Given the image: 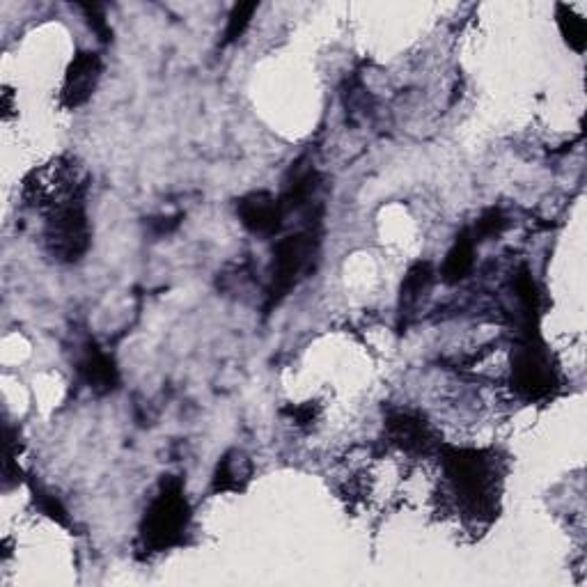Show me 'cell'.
Here are the masks:
<instances>
[{"label": "cell", "mask_w": 587, "mask_h": 587, "mask_svg": "<svg viewBox=\"0 0 587 587\" xmlns=\"http://www.w3.org/2000/svg\"><path fill=\"white\" fill-rule=\"evenodd\" d=\"M191 523V505L186 500L179 477H163L159 493L152 498L140 521L138 549L143 553H161L182 544Z\"/></svg>", "instance_id": "cell-1"}, {"label": "cell", "mask_w": 587, "mask_h": 587, "mask_svg": "<svg viewBox=\"0 0 587 587\" xmlns=\"http://www.w3.org/2000/svg\"><path fill=\"white\" fill-rule=\"evenodd\" d=\"M445 473L455 484L457 496L473 514L493 510L496 503V464L489 455L477 450H448Z\"/></svg>", "instance_id": "cell-2"}, {"label": "cell", "mask_w": 587, "mask_h": 587, "mask_svg": "<svg viewBox=\"0 0 587 587\" xmlns=\"http://www.w3.org/2000/svg\"><path fill=\"white\" fill-rule=\"evenodd\" d=\"M85 193L74 195L49 209L44 225V244L56 262H78L90 248V221L85 214Z\"/></svg>", "instance_id": "cell-3"}, {"label": "cell", "mask_w": 587, "mask_h": 587, "mask_svg": "<svg viewBox=\"0 0 587 587\" xmlns=\"http://www.w3.org/2000/svg\"><path fill=\"white\" fill-rule=\"evenodd\" d=\"M317 253V234L299 232L278 241L273 250L271 285H269V308L278 305L292 292L301 276L308 271L312 257Z\"/></svg>", "instance_id": "cell-4"}, {"label": "cell", "mask_w": 587, "mask_h": 587, "mask_svg": "<svg viewBox=\"0 0 587 587\" xmlns=\"http://www.w3.org/2000/svg\"><path fill=\"white\" fill-rule=\"evenodd\" d=\"M512 379L514 388L526 399H539L551 393L555 386V372L549 356L535 342L516 349L512 360Z\"/></svg>", "instance_id": "cell-5"}, {"label": "cell", "mask_w": 587, "mask_h": 587, "mask_svg": "<svg viewBox=\"0 0 587 587\" xmlns=\"http://www.w3.org/2000/svg\"><path fill=\"white\" fill-rule=\"evenodd\" d=\"M101 58L97 53L81 51L76 53L72 65L67 67L65 83H62L60 101L62 106L69 108V111H76L83 104H88V99L95 95L97 83L101 78Z\"/></svg>", "instance_id": "cell-6"}, {"label": "cell", "mask_w": 587, "mask_h": 587, "mask_svg": "<svg viewBox=\"0 0 587 587\" xmlns=\"http://www.w3.org/2000/svg\"><path fill=\"white\" fill-rule=\"evenodd\" d=\"M237 216L248 232L271 237L283 228L285 207L280 205V198H273L271 193L255 191L237 200Z\"/></svg>", "instance_id": "cell-7"}, {"label": "cell", "mask_w": 587, "mask_h": 587, "mask_svg": "<svg viewBox=\"0 0 587 587\" xmlns=\"http://www.w3.org/2000/svg\"><path fill=\"white\" fill-rule=\"evenodd\" d=\"M76 370L85 386L97 395L113 393L117 383H120V372H117L113 358L104 354L95 342H90L88 347L83 349V356L78 360Z\"/></svg>", "instance_id": "cell-8"}, {"label": "cell", "mask_w": 587, "mask_h": 587, "mask_svg": "<svg viewBox=\"0 0 587 587\" xmlns=\"http://www.w3.org/2000/svg\"><path fill=\"white\" fill-rule=\"evenodd\" d=\"M388 436L397 448L406 452H427L434 441L432 427L418 416L411 413H395L388 418Z\"/></svg>", "instance_id": "cell-9"}, {"label": "cell", "mask_w": 587, "mask_h": 587, "mask_svg": "<svg viewBox=\"0 0 587 587\" xmlns=\"http://www.w3.org/2000/svg\"><path fill=\"white\" fill-rule=\"evenodd\" d=\"M250 477H253V464H250V459L246 455H241V452L232 450L218 461L211 489L216 493L241 491L250 482Z\"/></svg>", "instance_id": "cell-10"}, {"label": "cell", "mask_w": 587, "mask_h": 587, "mask_svg": "<svg viewBox=\"0 0 587 587\" xmlns=\"http://www.w3.org/2000/svg\"><path fill=\"white\" fill-rule=\"evenodd\" d=\"M473 264H475V239L473 234L464 230L457 237L455 246L450 248L448 257H445L443 262V269H441V276L445 283L455 285L461 283L468 273L473 271Z\"/></svg>", "instance_id": "cell-11"}, {"label": "cell", "mask_w": 587, "mask_h": 587, "mask_svg": "<svg viewBox=\"0 0 587 587\" xmlns=\"http://www.w3.org/2000/svg\"><path fill=\"white\" fill-rule=\"evenodd\" d=\"M319 182H322V179H319V172L315 168L312 166L301 168V163H296V166L292 168V177H289L287 184H285L280 205L285 207V211L303 207L305 202H308L312 195L317 193Z\"/></svg>", "instance_id": "cell-12"}, {"label": "cell", "mask_w": 587, "mask_h": 587, "mask_svg": "<svg viewBox=\"0 0 587 587\" xmlns=\"http://www.w3.org/2000/svg\"><path fill=\"white\" fill-rule=\"evenodd\" d=\"M434 280V269L429 262H418L413 264L402 280V289H399V301H402V308L409 310L416 305L422 294L427 292L429 285Z\"/></svg>", "instance_id": "cell-13"}, {"label": "cell", "mask_w": 587, "mask_h": 587, "mask_svg": "<svg viewBox=\"0 0 587 587\" xmlns=\"http://www.w3.org/2000/svg\"><path fill=\"white\" fill-rule=\"evenodd\" d=\"M558 26H560L562 37H565V42L571 46V49H574L576 53H583L587 44L585 21L578 17L569 5H558Z\"/></svg>", "instance_id": "cell-14"}, {"label": "cell", "mask_w": 587, "mask_h": 587, "mask_svg": "<svg viewBox=\"0 0 587 587\" xmlns=\"http://www.w3.org/2000/svg\"><path fill=\"white\" fill-rule=\"evenodd\" d=\"M255 12H257V3L234 5V10L230 12L228 30H225V44L237 42V39L246 33V28L250 26V21H253Z\"/></svg>", "instance_id": "cell-15"}, {"label": "cell", "mask_w": 587, "mask_h": 587, "mask_svg": "<svg viewBox=\"0 0 587 587\" xmlns=\"http://www.w3.org/2000/svg\"><path fill=\"white\" fill-rule=\"evenodd\" d=\"M505 228H507V218L503 216V211L489 209L487 214H484L480 221L475 223V232H471V234H473L475 241H484V239L498 237V234L503 232Z\"/></svg>", "instance_id": "cell-16"}, {"label": "cell", "mask_w": 587, "mask_h": 587, "mask_svg": "<svg viewBox=\"0 0 587 587\" xmlns=\"http://www.w3.org/2000/svg\"><path fill=\"white\" fill-rule=\"evenodd\" d=\"M33 496H35V503H37L39 510L49 516V519L60 523V526L69 528V514H67L65 507H62L60 500L53 496V493L39 489V487H33Z\"/></svg>", "instance_id": "cell-17"}, {"label": "cell", "mask_w": 587, "mask_h": 587, "mask_svg": "<svg viewBox=\"0 0 587 587\" xmlns=\"http://www.w3.org/2000/svg\"><path fill=\"white\" fill-rule=\"evenodd\" d=\"M81 10L85 12V19H88V26L97 33L99 42H111V39H113V30H111V26H108V21H106L104 7L92 3V5H81Z\"/></svg>", "instance_id": "cell-18"}, {"label": "cell", "mask_w": 587, "mask_h": 587, "mask_svg": "<svg viewBox=\"0 0 587 587\" xmlns=\"http://www.w3.org/2000/svg\"><path fill=\"white\" fill-rule=\"evenodd\" d=\"M285 413H289V416H292V420H294L299 427H310L312 422H315L317 416H319V406H317V404H312V402H308V404L292 406V409H287Z\"/></svg>", "instance_id": "cell-19"}, {"label": "cell", "mask_w": 587, "mask_h": 587, "mask_svg": "<svg viewBox=\"0 0 587 587\" xmlns=\"http://www.w3.org/2000/svg\"><path fill=\"white\" fill-rule=\"evenodd\" d=\"M179 218H182V216H175V218H152L150 225H152V230H154L156 237H163V234H170L172 230L177 228Z\"/></svg>", "instance_id": "cell-20"}]
</instances>
